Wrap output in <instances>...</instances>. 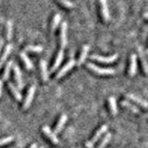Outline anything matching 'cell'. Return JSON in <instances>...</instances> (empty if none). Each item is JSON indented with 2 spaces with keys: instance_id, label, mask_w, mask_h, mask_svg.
Segmentation results:
<instances>
[{
  "instance_id": "1",
  "label": "cell",
  "mask_w": 148,
  "mask_h": 148,
  "mask_svg": "<svg viewBox=\"0 0 148 148\" xmlns=\"http://www.w3.org/2000/svg\"><path fill=\"white\" fill-rule=\"evenodd\" d=\"M87 68L92 71V72H95L98 75H113L115 74V69H109V68H101L96 66V65L92 63H87L86 64Z\"/></svg>"
},
{
  "instance_id": "2",
  "label": "cell",
  "mask_w": 148,
  "mask_h": 148,
  "mask_svg": "<svg viewBox=\"0 0 148 148\" xmlns=\"http://www.w3.org/2000/svg\"><path fill=\"white\" fill-rule=\"evenodd\" d=\"M67 31H68V25L66 21H63L61 24H60L59 28V45L61 49L65 48V46L67 45Z\"/></svg>"
},
{
  "instance_id": "3",
  "label": "cell",
  "mask_w": 148,
  "mask_h": 148,
  "mask_svg": "<svg viewBox=\"0 0 148 148\" xmlns=\"http://www.w3.org/2000/svg\"><path fill=\"white\" fill-rule=\"evenodd\" d=\"M90 58L92 60H95V61L100 62V63H113L114 61H116L118 58V55L114 54L112 56H109V57H103V56H99V55H92Z\"/></svg>"
},
{
  "instance_id": "4",
  "label": "cell",
  "mask_w": 148,
  "mask_h": 148,
  "mask_svg": "<svg viewBox=\"0 0 148 148\" xmlns=\"http://www.w3.org/2000/svg\"><path fill=\"white\" fill-rule=\"evenodd\" d=\"M99 8H100V14L103 21L106 22L109 21V10L108 7V2L106 0H99Z\"/></svg>"
},
{
  "instance_id": "5",
  "label": "cell",
  "mask_w": 148,
  "mask_h": 148,
  "mask_svg": "<svg viewBox=\"0 0 148 148\" xmlns=\"http://www.w3.org/2000/svg\"><path fill=\"white\" fill-rule=\"evenodd\" d=\"M12 68H13V72H14V79H15V81H16L18 89H23L24 84H23V82H22V76H21L20 68H18V66L16 64L13 65Z\"/></svg>"
},
{
  "instance_id": "6",
  "label": "cell",
  "mask_w": 148,
  "mask_h": 148,
  "mask_svg": "<svg viewBox=\"0 0 148 148\" xmlns=\"http://www.w3.org/2000/svg\"><path fill=\"white\" fill-rule=\"evenodd\" d=\"M75 65H76V61H75L74 59H71L69 61H68V62L63 66V68H62V69H60V71L58 72V74H57V79L62 78V77L65 75V74L68 73L74 66H75Z\"/></svg>"
},
{
  "instance_id": "7",
  "label": "cell",
  "mask_w": 148,
  "mask_h": 148,
  "mask_svg": "<svg viewBox=\"0 0 148 148\" xmlns=\"http://www.w3.org/2000/svg\"><path fill=\"white\" fill-rule=\"evenodd\" d=\"M137 71V57L135 54H132L130 57V66H129V74L131 77H133L136 74Z\"/></svg>"
},
{
  "instance_id": "8",
  "label": "cell",
  "mask_w": 148,
  "mask_h": 148,
  "mask_svg": "<svg viewBox=\"0 0 148 148\" xmlns=\"http://www.w3.org/2000/svg\"><path fill=\"white\" fill-rule=\"evenodd\" d=\"M34 92H35V87L32 85V86L30 87L29 91H28V94H27V96L25 98L24 104H23V108H24L25 110L30 108V106H31L32 102V99H34Z\"/></svg>"
},
{
  "instance_id": "9",
  "label": "cell",
  "mask_w": 148,
  "mask_h": 148,
  "mask_svg": "<svg viewBox=\"0 0 148 148\" xmlns=\"http://www.w3.org/2000/svg\"><path fill=\"white\" fill-rule=\"evenodd\" d=\"M108 127L106 126V125H102V126L96 131L95 134L94 135V137H92V139L91 143H96L97 141H98L99 139L104 135V133L106 132V131H108Z\"/></svg>"
},
{
  "instance_id": "10",
  "label": "cell",
  "mask_w": 148,
  "mask_h": 148,
  "mask_svg": "<svg viewBox=\"0 0 148 148\" xmlns=\"http://www.w3.org/2000/svg\"><path fill=\"white\" fill-rule=\"evenodd\" d=\"M39 66H40V69H41L42 79H43L44 82H46L48 80V71H47V65H46L45 60L41 59L39 62Z\"/></svg>"
},
{
  "instance_id": "11",
  "label": "cell",
  "mask_w": 148,
  "mask_h": 148,
  "mask_svg": "<svg viewBox=\"0 0 148 148\" xmlns=\"http://www.w3.org/2000/svg\"><path fill=\"white\" fill-rule=\"evenodd\" d=\"M43 132L54 143H59L58 138L57 137V135H56V133L53 131H51V129L48 126H44L43 127Z\"/></svg>"
},
{
  "instance_id": "12",
  "label": "cell",
  "mask_w": 148,
  "mask_h": 148,
  "mask_svg": "<svg viewBox=\"0 0 148 148\" xmlns=\"http://www.w3.org/2000/svg\"><path fill=\"white\" fill-rule=\"evenodd\" d=\"M89 45H82V50H81V53H80V56H79V59H78V65H82L84 63L85 61V59L87 58V54L88 52H89Z\"/></svg>"
},
{
  "instance_id": "13",
  "label": "cell",
  "mask_w": 148,
  "mask_h": 148,
  "mask_svg": "<svg viewBox=\"0 0 148 148\" xmlns=\"http://www.w3.org/2000/svg\"><path fill=\"white\" fill-rule=\"evenodd\" d=\"M11 50H12V45H10V44L7 45L3 51L2 55H1V57H0V68H1L4 65V63L6 62L8 57L9 56V54L11 53Z\"/></svg>"
},
{
  "instance_id": "14",
  "label": "cell",
  "mask_w": 148,
  "mask_h": 148,
  "mask_svg": "<svg viewBox=\"0 0 148 148\" xmlns=\"http://www.w3.org/2000/svg\"><path fill=\"white\" fill-rule=\"evenodd\" d=\"M63 58H64L63 49H60L58 52V54H57V57H56V58H55V61H54V64H53V66H52V69H51V71H55L56 69H57L59 67V65L61 64L62 60H63Z\"/></svg>"
},
{
  "instance_id": "15",
  "label": "cell",
  "mask_w": 148,
  "mask_h": 148,
  "mask_svg": "<svg viewBox=\"0 0 148 148\" xmlns=\"http://www.w3.org/2000/svg\"><path fill=\"white\" fill-rule=\"evenodd\" d=\"M60 21H61V15L59 13H56L52 18V21H51V24H50L51 32H54L56 31V29L58 27Z\"/></svg>"
},
{
  "instance_id": "16",
  "label": "cell",
  "mask_w": 148,
  "mask_h": 148,
  "mask_svg": "<svg viewBox=\"0 0 148 148\" xmlns=\"http://www.w3.org/2000/svg\"><path fill=\"white\" fill-rule=\"evenodd\" d=\"M127 98H129L130 100H132L133 102H135L136 104L140 105L141 106H143V108H147V103L145 100H143L142 98H140V97H138L136 95H134L132 94H128L127 95Z\"/></svg>"
},
{
  "instance_id": "17",
  "label": "cell",
  "mask_w": 148,
  "mask_h": 148,
  "mask_svg": "<svg viewBox=\"0 0 148 148\" xmlns=\"http://www.w3.org/2000/svg\"><path fill=\"white\" fill-rule=\"evenodd\" d=\"M20 58L22 60L23 64L25 65V67H26L27 69H34L32 62L31 61V59L28 58V56L25 54V52H21L20 53Z\"/></svg>"
},
{
  "instance_id": "18",
  "label": "cell",
  "mask_w": 148,
  "mask_h": 148,
  "mask_svg": "<svg viewBox=\"0 0 148 148\" xmlns=\"http://www.w3.org/2000/svg\"><path fill=\"white\" fill-rule=\"evenodd\" d=\"M67 119H68V117H67V115H65V114H63L61 117H60L58 122L57 124V126H56L55 132H54L55 133H58V132H61V130L63 129L65 123L67 122Z\"/></svg>"
},
{
  "instance_id": "19",
  "label": "cell",
  "mask_w": 148,
  "mask_h": 148,
  "mask_svg": "<svg viewBox=\"0 0 148 148\" xmlns=\"http://www.w3.org/2000/svg\"><path fill=\"white\" fill-rule=\"evenodd\" d=\"M8 87H9V89H10L11 92L13 94L14 97H15V99H17L18 101H21L22 95H21V94L20 92V91H18V88L15 85H14L12 82H8Z\"/></svg>"
},
{
  "instance_id": "20",
  "label": "cell",
  "mask_w": 148,
  "mask_h": 148,
  "mask_svg": "<svg viewBox=\"0 0 148 148\" xmlns=\"http://www.w3.org/2000/svg\"><path fill=\"white\" fill-rule=\"evenodd\" d=\"M13 66V61L12 60H9V61L6 64V67H5V69L3 71V75H2V79L3 81H7L8 77H9V73H10V71Z\"/></svg>"
},
{
  "instance_id": "21",
  "label": "cell",
  "mask_w": 148,
  "mask_h": 148,
  "mask_svg": "<svg viewBox=\"0 0 148 148\" xmlns=\"http://www.w3.org/2000/svg\"><path fill=\"white\" fill-rule=\"evenodd\" d=\"M108 103H109V108L110 111L113 115H116L118 113V108H117V102H116V98L114 96H110L108 98Z\"/></svg>"
},
{
  "instance_id": "22",
  "label": "cell",
  "mask_w": 148,
  "mask_h": 148,
  "mask_svg": "<svg viewBox=\"0 0 148 148\" xmlns=\"http://www.w3.org/2000/svg\"><path fill=\"white\" fill-rule=\"evenodd\" d=\"M13 25L12 22L10 21H8L6 23V38L8 41H10L12 38V34H13Z\"/></svg>"
},
{
  "instance_id": "23",
  "label": "cell",
  "mask_w": 148,
  "mask_h": 148,
  "mask_svg": "<svg viewBox=\"0 0 148 148\" xmlns=\"http://www.w3.org/2000/svg\"><path fill=\"white\" fill-rule=\"evenodd\" d=\"M42 51H43V47L41 45H27L24 47V52L41 53Z\"/></svg>"
},
{
  "instance_id": "24",
  "label": "cell",
  "mask_w": 148,
  "mask_h": 148,
  "mask_svg": "<svg viewBox=\"0 0 148 148\" xmlns=\"http://www.w3.org/2000/svg\"><path fill=\"white\" fill-rule=\"evenodd\" d=\"M121 105H122L123 106H125L126 108L130 109V110H131L132 112H133V113H135V114H139V113H140V111H139V109L136 108V106H133L132 104H131L129 101H122V102H121Z\"/></svg>"
},
{
  "instance_id": "25",
  "label": "cell",
  "mask_w": 148,
  "mask_h": 148,
  "mask_svg": "<svg viewBox=\"0 0 148 148\" xmlns=\"http://www.w3.org/2000/svg\"><path fill=\"white\" fill-rule=\"evenodd\" d=\"M139 56H140V59L142 61L143 64V71H145V74H147L148 72V66H147V61H146V58H145V54L143 53V51L141 49H139Z\"/></svg>"
},
{
  "instance_id": "26",
  "label": "cell",
  "mask_w": 148,
  "mask_h": 148,
  "mask_svg": "<svg viewBox=\"0 0 148 148\" xmlns=\"http://www.w3.org/2000/svg\"><path fill=\"white\" fill-rule=\"evenodd\" d=\"M110 139H111V133H106V135L104 136L103 140H102L101 143H99V145H98V147H97V148H105L106 145L109 143Z\"/></svg>"
},
{
  "instance_id": "27",
  "label": "cell",
  "mask_w": 148,
  "mask_h": 148,
  "mask_svg": "<svg viewBox=\"0 0 148 148\" xmlns=\"http://www.w3.org/2000/svg\"><path fill=\"white\" fill-rule=\"evenodd\" d=\"M57 2L65 8H72L74 7V5L69 0H57Z\"/></svg>"
},
{
  "instance_id": "28",
  "label": "cell",
  "mask_w": 148,
  "mask_h": 148,
  "mask_svg": "<svg viewBox=\"0 0 148 148\" xmlns=\"http://www.w3.org/2000/svg\"><path fill=\"white\" fill-rule=\"evenodd\" d=\"M13 140V137L12 136H8V137H4L0 139V145H7V143H10Z\"/></svg>"
},
{
  "instance_id": "29",
  "label": "cell",
  "mask_w": 148,
  "mask_h": 148,
  "mask_svg": "<svg viewBox=\"0 0 148 148\" xmlns=\"http://www.w3.org/2000/svg\"><path fill=\"white\" fill-rule=\"evenodd\" d=\"M85 145H86L87 148H95L94 147V143H92L91 142H86Z\"/></svg>"
},
{
  "instance_id": "30",
  "label": "cell",
  "mask_w": 148,
  "mask_h": 148,
  "mask_svg": "<svg viewBox=\"0 0 148 148\" xmlns=\"http://www.w3.org/2000/svg\"><path fill=\"white\" fill-rule=\"evenodd\" d=\"M3 45H4V40L2 38H0V51H1Z\"/></svg>"
},
{
  "instance_id": "31",
  "label": "cell",
  "mask_w": 148,
  "mask_h": 148,
  "mask_svg": "<svg viewBox=\"0 0 148 148\" xmlns=\"http://www.w3.org/2000/svg\"><path fill=\"white\" fill-rule=\"evenodd\" d=\"M2 86H3V83H2V81L0 80V96H1V94H2Z\"/></svg>"
},
{
  "instance_id": "32",
  "label": "cell",
  "mask_w": 148,
  "mask_h": 148,
  "mask_svg": "<svg viewBox=\"0 0 148 148\" xmlns=\"http://www.w3.org/2000/svg\"><path fill=\"white\" fill-rule=\"evenodd\" d=\"M30 148H37V145L36 143H32V145L30 146Z\"/></svg>"
},
{
  "instance_id": "33",
  "label": "cell",
  "mask_w": 148,
  "mask_h": 148,
  "mask_svg": "<svg viewBox=\"0 0 148 148\" xmlns=\"http://www.w3.org/2000/svg\"><path fill=\"white\" fill-rule=\"evenodd\" d=\"M40 148H44V147H40Z\"/></svg>"
}]
</instances>
